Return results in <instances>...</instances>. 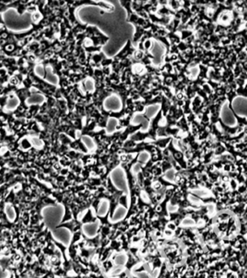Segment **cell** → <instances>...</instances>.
I'll return each mask as SVG.
<instances>
[{
	"label": "cell",
	"mask_w": 247,
	"mask_h": 278,
	"mask_svg": "<svg viewBox=\"0 0 247 278\" xmlns=\"http://www.w3.org/2000/svg\"><path fill=\"white\" fill-rule=\"evenodd\" d=\"M230 185L231 189H232V190H237V188H238V183H237V182L235 180L230 179Z\"/></svg>",
	"instance_id": "obj_17"
},
{
	"label": "cell",
	"mask_w": 247,
	"mask_h": 278,
	"mask_svg": "<svg viewBox=\"0 0 247 278\" xmlns=\"http://www.w3.org/2000/svg\"><path fill=\"white\" fill-rule=\"evenodd\" d=\"M82 141L84 142L85 146L89 149H92L94 148V143H93L92 139L90 138H89L88 136H84L82 138Z\"/></svg>",
	"instance_id": "obj_9"
},
{
	"label": "cell",
	"mask_w": 247,
	"mask_h": 278,
	"mask_svg": "<svg viewBox=\"0 0 247 278\" xmlns=\"http://www.w3.org/2000/svg\"><path fill=\"white\" fill-rule=\"evenodd\" d=\"M115 261L118 266H123L127 262V256L124 254H120V255H118L116 257Z\"/></svg>",
	"instance_id": "obj_8"
},
{
	"label": "cell",
	"mask_w": 247,
	"mask_h": 278,
	"mask_svg": "<svg viewBox=\"0 0 247 278\" xmlns=\"http://www.w3.org/2000/svg\"><path fill=\"white\" fill-rule=\"evenodd\" d=\"M239 234L244 236L247 235V222H245L244 224H240Z\"/></svg>",
	"instance_id": "obj_12"
},
{
	"label": "cell",
	"mask_w": 247,
	"mask_h": 278,
	"mask_svg": "<svg viewBox=\"0 0 247 278\" xmlns=\"http://www.w3.org/2000/svg\"><path fill=\"white\" fill-rule=\"evenodd\" d=\"M228 228V221L226 222H221L218 223V229L220 231V233L223 234H226V231H227Z\"/></svg>",
	"instance_id": "obj_10"
},
{
	"label": "cell",
	"mask_w": 247,
	"mask_h": 278,
	"mask_svg": "<svg viewBox=\"0 0 247 278\" xmlns=\"http://www.w3.org/2000/svg\"><path fill=\"white\" fill-rule=\"evenodd\" d=\"M220 180H221L222 182H230V178H229V176L228 175H224V174H222L221 176H220Z\"/></svg>",
	"instance_id": "obj_18"
},
{
	"label": "cell",
	"mask_w": 247,
	"mask_h": 278,
	"mask_svg": "<svg viewBox=\"0 0 247 278\" xmlns=\"http://www.w3.org/2000/svg\"><path fill=\"white\" fill-rule=\"evenodd\" d=\"M246 204L244 203H241V204H236L234 205H230L228 207V210L235 214L238 218L241 217L244 214L245 211V208Z\"/></svg>",
	"instance_id": "obj_4"
},
{
	"label": "cell",
	"mask_w": 247,
	"mask_h": 278,
	"mask_svg": "<svg viewBox=\"0 0 247 278\" xmlns=\"http://www.w3.org/2000/svg\"><path fill=\"white\" fill-rule=\"evenodd\" d=\"M21 144H22V147H23L24 149H30V148L31 147V145H30V143H29V141L26 139V138H25L24 140L22 141Z\"/></svg>",
	"instance_id": "obj_16"
},
{
	"label": "cell",
	"mask_w": 247,
	"mask_h": 278,
	"mask_svg": "<svg viewBox=\"0 0 247 278\" xmlns=\"http://www.w3.org/2000/svg\"><path fill=\"white\" fill-rule=\"evenodd\" d=\"M194 222L191 219H184L181 222V225L185 227H190L191 225H194Z\"/></svg>",
	"instance_id": "obj_14"
},
{
	"label": "cell",
	"mask_w": 247,
	"mask_h": 278,
	"mask_svg": "<svg viewBox=\"0 0 247 278\" xmlns=\"http://www.w3.org/2000/svg\"><path fill=\"white\" fill-rule=\"evenodd\" d=\"M237 190L241 194H244L245 193H246L247 186L244 183L242 184V185H239V186L237 188Z\"/></svg>",
	"instance_id": "obj_15"
},
{
	"label": "cell",
	"mask_w": 247,
	"mask_h": 278,
	"mask_svg": "<svg viewBox=\"0 0 247 278\" xmlns=\"http://www.w3.org/2000/svg\"><path fill=\"white\" fill-rule=\"evenodd\" d=\"M108 208H109L108 201L106 200H103L99 205L98 209V214L100 217H104L106 213L108 212Z\"/></svg>",
	"instance_id": "obj_6"
},
{
	"label": "cell",
	"mask_w": 247,
	"mask_h": 278,
	"mask_svg": "<svg viewBox=\"0 0 247 278\" xmlns=\"http://www.w3.org/2000/svg\"><path fill=\"white\" fill-rule=\"evenodd\" d=\"M149 160V154L146 152H143V153H140V157H139V161L141 162L142 163H145Z\"/></svg>",
	"instance_id": "obj_13"
},
{
	"label": "cell",
	"mask_w": 247,
	"mask_h": 278,
	"mask_svg": "<svg viewBox=\"0 0 247 278\" xmlns=\"http://www.w3.org/2000/svg\"><path fill=\"white\" fill-rule=\"evenodd\" d=\"M20 219L23 222V224L25 225V227L29 226V225H30V211H23V212H22L21 215H20Z\"/></svg>",
	"instance_id": "obj_7"
},
{
	"label": "cell",
	"mask_w": 247,
	"mask_h": 278,
	"mask_svg": "<svg viewBox=\"0 0 247 278\" xmlns=\"http://www.w3.org/2000/svg\"><path fill=\"white\" fill-rule=\"evenodd\" d=\"M111 180L114 185L118 190L125 193H129L127 180L125 172L121 167H116L111 172Z\"/></svg>",
	"instance_id": "obj_1"
},
{
	"label": "cell",
	"mask_w": 247,
	"mask_h": 278,
	"mask_svg": "<svg viewBox=\"0 0 247 278\" xmlns=\"http://www.w3.org/2000/svg\"><path fill=\"white\" fill-rule=\"evenodd\" d=\"M127 213V210L125 207L123 206H118L116 209L112 217V221L114 222H118V221L122 220L124 218L126 217Z\"/></svg>",
	"instance_id": "obj_5"
},
{
	"label": "cell",
	"mask_w": 247,
	"mask_h": 278,
	"mask_svg": "<svg viewBox=\"0 0 247 278\" xmlns=\"http://www.w3.org/2000/svg\"><path fill=\"white\" fill-rule=\"evenodd\" d=\"M57 240L64 246H69L72 241V233L70 230L64 227H57Z\"/></svg>",
	"instance_id": "obj_2"
},
{
	"label": "cell",
	"mask_w": 247,
	"mask_h": 278,
	"mask_svg": "<svg viewBox=\"0 0 247 278\" xmlns=\"http://www.w3.org/2000/svg\"><path fill=\"white\" fill-rule=\"evenodd\" d=\"M165 178L167 180L169 181H173V179L175 178V172L174 170H168V172L165 173Z\"/></svg>",
	"instance_id": "obj_11"
},
{
	"label": "cell",
	"mask_w": 247,
	"mask_h": 278,
	"mask_svg": "<svg viewBox=\"0 0 247 278\" xmlns=\"http://www.w3.org/2000/svg\"><path fill=\"white\" fill-rule=\"evenodd\" d=\"M99 228V222H93V223L85 224L82 226V230L85 236L88 238H93L97 235L98 230Z\"/></svg>",
	"instance_id": "obj_3"
}]
</instances>
